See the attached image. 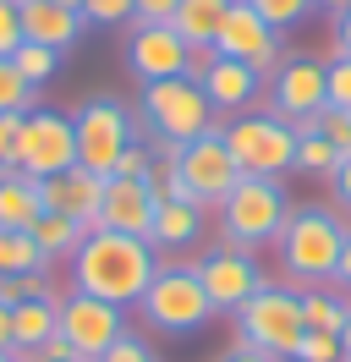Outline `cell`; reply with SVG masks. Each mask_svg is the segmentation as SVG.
<instances>
[{"label": "cell", "instance_id": "6da1fadb", "mask_svg": "<svg viewBox=\"0 0 351 362\" xmlns=\"http://www.w3.org/2000/svg\"><path fill=\"white\" fill-rule=\"evenodd\" d=\"M159 252L143 236H121V230H88L83 247L71 252V291H88L115 308H137L149 280L159 274Z\"/></svg>", "mask_w": 351, "mask_h": 362}, {"label": "cell", "instance_id": "7a4b0ae2", "mask_svg": "<svg viewBox=\"0 0 351 362\" xmlns=\"http://www.w3.org/2000/svg\"><path fill=\"white\" fill-rule=\"evenodd\" d=\"M340 247H346V220L335 209H291L285 214V230L275 236V252H280V269L291 280V291H307V286H329L335 280V264H340Z\"/></svg>", "mask_w": 351, "mask_h": 362}, {"label": "cell", "instance_id": "3957f363", "mask_svg": "<svg viewBox=\"0 0 351 362\" xmlns=\"http://www.w3.org/2000/svg\"><path fill=\"white\" fill-rule=\"evenodd\" d=\"M231 318H236L241 346H253V351H263V357H275V362L297 357V340H302V329H307L302 324V296L291 291V286H275V280H263Z\"/></svg>", "mask_w": 351, "mask_h": 362}, {"label": "cell", "instance_id": "277c9868", "mask_svg": "<svg viewBox=\"0 0 351 362\" xmlns=\"http://www.w3.org/2000/svg\"><path fill=\"white\" fill-rule=\"evenodd\" d=\"M132 313L159 335H192L214 318V302L197 280V264H159V274L149 280V291Z\"/></svg>", "mask_w": 351, "mask_h": 362}, {"label": "cell", "instance_id": "5b68a950", "mask_svg": "<svg viewBox=\"0 0 351 362\" xmlns=\"http://www.w3.org/2000/svg\"><path fill=\"white\" fill-rule=\"evenodd\" d=\"M219 214V242L225 247H263V242H275L285 230V214H291V204H285V187L280 181H263V176H241L236 187H231V198L214 209Z\"/></svg>", "mask_w": 351, "mask_h": 362}, {"label": "cell", "instance_id": "8992f818", "mask_svg": "<svg viewBox=\"0 0 351 362\" xmlns=\"http://www.w3.org/2000/svg\"><path fill=\"white\" fill-rule=\"evenodd\" d=\"M143 127L154 143H192V137L225 127V115L203 99L192 77H171V83H143Z\"/></svg>", "mask_w": 351, "mask_h": 362}, {"label": "cell", "instance_id": "52a82bcc", "mask_svg": "<svg viewBox=\"0 0 351 362\" xmlns=\"http://www.w3.org/2000/svg\"><path fill=\"white\" fill-rule=\"evenodd\" d=\"M225 143L236 154L241 176H263V181H280L291 165H297V127L285 115H258L247 110L236 121H225Z\"/></svg>", "mask_w": 351, "mask_h": 362}, {"label": "cell", "instance_id": "ba28073f", "mask_svg": "<svg viewBox=\"0 0 351 362\" xmlns=\"http://www.w3.org/2000/svg\"><path fill=\"white\" fill-rule=\"evenodd\" d=\"M77 165V127L66 110H33L22 115V143H17V170L33 181H50Z\"/></svg>", "mask_w": 351, "mask_h": 362}, {"label": "cell", "instance_id": "9c48e42d", "mask_svg": "<svg viewBox=\"0 0 351 362\" xmlns=\"http://www.w3.org/2000/svg\"><path fill=\"white\" fill-rule=\"evenodd\" d=\"M71 127H77V165L83 170H93V176H110L115 170V159L127 154L132 143V115L127 105H115V99H88L83 110L71 115Z\"/></svg>", "mask_w": 351, "mask_h": 362}, {"label": "cell", "instance_id": "30bf717a", "mask_svg": "<svg viewBox=\"0 0 351 362\" xmlns=\"http://www.w3.org/2000/svg\"><path fill=\"white\" fill-rule=\"evenodd\" d=\"M61 335L71 340V351L83 362H99L115 340L127 335V308L99 302L88 291H71V296H61Z\"/></svg>", "mask_w": 351, "mask_h": 362}, {"label": "cell", "instance_id": "8fae6325", "mask_svg": "<svg viewBox=\"0 0 351 362\" xmlns=\"http://www.w3.org/2000/svg\"><path fill=\"white\" fill-rule=\"evenodd\" d=\"M181 181L197 192L203 209H219L231 198V187L241 181V165H236V154H231V143H225V127L192 137V143L181 148Z\"/></svg>", "mask_w": 351, "mask_h": 362}, {"label": "cell", "instance_id": "7c38bea8", "mask_svg": "<svg viewBox=\"0 0 351 362\" xmlns=\"http://www.w3.org/2000/svg\"><path fill=\"white\" fill-rule=\"evenodd\" d=\"M214 55L247 61L258 77H275V71H280L285 45H280V33L263 23L247 0H231V11H225V23H219V39H214Z\"/></svg>", "mask_w": 351, "mask_h": 362}, {"label": "cell", "instance_id": "4fadbf2b", "mask_svg": "<svg viewBox=\"0 0 351 362\" xmlns=\"http://www.w3.org/2000/svg\"><path fill=\"white\" fill-rule=\"evenodd\" d=\"M187 77H192L203 99L214 105L219 115H236L247 110L253 99H258V71L247 66V61H231V55H214V49H192V61H187Z\"/></svg>", "mask_w": 351, "mask_h": 362}, {"label": "cell", "instance_id": "5bb4252c", "mask_svg": "<svg viewBox=\"0 0 351 362\" xmlns=\"http://www.w3.org/2000/svg\"><path fill=\"white\" fill-rule=\"evenodd\" d=\"M197 280H203V291H209V302H214V313H236L241 302L263 286L253 252L247 247H225V242H214V247L197 258Z\"/></svg>", "mask_w": 351, "mask_h": 362}, {"label": "cell", "instance_id": "9a60e30c", "mask_svg": "<svg viewBox=\"0 0 351 362\" xmlns=\"http://www.w3.org/2000/svg\"><path fill=\"white\" fill-rule=\"evenodd\" d=\"M187 61L192 49L181 45V33L171 23H132L127 33V66L137 83H171V77H187Z\"/></svg>", "mask_w": 351, "mask_h": 362}, {"label": "cell", "instance_id": "2e32d148", "mask_svg": "<svg viewBox=\"0 0 351 362\" xmlns=\"http://www.w3.org/2000/svg\"><path fill=\"white\" fill-rule=\"evenodd\" d=\"M269 93H275V115H285L291 127L297 121H307L313 110H324L329 105V83H324V61H280V71H275V83H269Z\"/></svg>", "mask_w": 351, "mask_h": 362}, {"label": "cell", "instance_id": "e0dca14e", "mask_svg": "<svg viewBox=\"0 0 351 362\" xmlns=\"http://www.w3.org/2000/svg\"><path fill=\"white\" fill-rule=\"evenodd\" d=\"M105 181L110 176H93V170H83V165H71V170H61V176L39 181V198L50 214H66V220H77V226H99V204H105Z\"/></svg>", "mask_w": 351, "mask_h": 362}, {"label": "cell", "instance_id": "ac0fdd59", "mask_svg": "<svg viewBox=\"0 0 351 362\" xmlns=\"http://www.w3.org/2000/svg\"><path fill=\"white\" fill-rule=\"evenodd\" d=\"M154 209H159V198H154L149 181L110 176L105 181V204H99V226H93V230H121V236H143V242H149Z\"/></svg>", "mask_w": 351, "mask_h": 362}, {"label": "cell", "instance_id": "d6986e66", "mask_svg": "<svg viewBox=\"0 0 351 362\" xmlns=\"http://www.w3.org/2000/svg\"><path fill=\"white\" fill-rule=\"evenodd\" d=\"M22 11V39L28 45H50V49H71L77 39H83V11H71V6H61V0H17Z\"/></svg>", "mask_w": 351, "mask_h": 362}, {"label": "cell", "instance_id": "ffe728a7", "mask_svg": "<svg viewBox=\"0 0 351 362\" xmlns=\"http://www.w3.org/2000/svg\"><path fill=\"white\" fill-rule=\"evenodd\" d=\"M203 214H209L203 204H159V209H154V230H149L154 252H187V247H197L203 230H209Z\"/></svg>", "mask_w": 351, "mask_h": 362}, {"label": "cell", "instance_id": "44dd1931", "mask_svg": "<svg viewBox=\"0 0 351 362\" xmlns=\"http://www.w3.org/2000/svg\"><path fill=\"white\" fill-rule=\"evenodd\" d=\"M55 329H61V296H28L11 308V346L17 351H39Z\"/></svg>", "mask_w": 351, "mask_h": 362}, {"label": "cell", "instance_id": "7402d4cb", "mask_svg": "<svg viewBox=\"0 0 351 362\" xmlns=\"http://www.w3.org/2000/svg\"><path fill=\"white\" fill-rule=\"evenodd\" d=\"M225 11H231V0H181L176 17H171V28L181 33V45H187V49H214Z\"/></svg>", "mask_w": 351, "mask_h": 362}, {"label": "cell", "instance_id": "603a6c76", "mask_svg": "<svg viewBox=\"0 0 351 362\" xmlns=\"http://www.w3.org/2000/svg\"><path fill=\"white\" fill-rule=\"evenodd\" d=\"M44 214V198H39V181L11 170L0 176V230H28L33 220Z\"/></svg>", "mask_w": 351, "mask_h": 362}, {"label": "cell", "instance_id": "cb8c5ba5", "mask_svg": "<svg viewBox=\"0 0 351 362\" xmlns=\"http://www.w3.org/2000/svg\"><path fill=\"white\" fill-rule=\"evenodd\" d=\"M28 236L39 242V252L50 258V264H55V258H66V264H71V252L83 247L88 226H77V220H66V214H50V209H44L39 220L28 226Z\"/></svg>", "mask_w": 351, "mask_h": 362}, {"label": "cell", "instance_id": "d4e9b609", "mask_svg": "<svg viewBox=\"0 0 351 362\" xmlns=\"http://www.w3.org/2000/svg\"><path fill=\"white\" fill-rule=\"evenodd\" d=\"M297 296H302V324L307 329H324V335H340V329H346V302L351 296L329 291V286H307V291H297Z\"/></svg>", "mask_w": 351, "mask_h": 362}, {"label": "cell", "instance_id": "484cf974", "mask_svg": "<svg viewBox=\"0 0 351 362\" xmlns=\"http://www.w3.org/2000/svg\"><path fill=\"white\" fill-rule=\"evenodd\" d=\"M44 269H50V258L28 230H0V274H44Z\"/></svg>", "mask_w": 351, "mask_h": 362}, {"label": "cell", "instance_id": "4316f807", "mask_svg": "<svg viewBox=\"0 0 351 362\" xmlns=\"http://www.w3.org/2000/svg\"><path fill=\"white\" fill-rule=\"evenodd\" d=\"M297 132H318L324 143H335V154H340V159H351V110H340V105L313 110L307 121H297Z\"/></svg>", "mask_w": 351, "mask_h": 362}, {"label": "cell", "instance_id": "83f0119b", "mask_svg": "<svg viewBox=\"0 0 351 362\" xmlns=\"http://www.w3.org/2000/svg\"><path fill=\"white\" fill-rule=\"evenodd\" d=\"M291 170H302V176H335L340 170V154H335V143H324L318 132H297V165Z\"/></svg>", "mask_w": 351, "mask_h": 362}, {"label": "cell", "instance_id": "f1b7e54d", "mask_svg": "<svg viewBox=\"0 0 351 362\" xmlns=\"http://www.w3.org/2000/svg\"><path fill=\"white\" fill-rule=\"evenodd\" d=\"M11 66H17L22 77L33 83V88H44V83L61 71V49H50V45H28V39H22L17 55H11Z\"/></svg>", "mask_w": 351, "mask_h": 362}, {"label": "cell", "instance_id": "f546056e", "mask_svg": "<svg viewBox=\"0 0 351 362\" xmlns=\"http://www.w3.org/2000/svg\"><path fill=\"white\" fill-rule=\"evenodd\" d=\"M247 6H253L275 33H285V28H297V23L313 17V0H247Z\"/></svg>", "mask_w": 351, "mask_h": 362}, {"label": "cell", "instance_id": "4dcf8cb0", "mask_svg": "<svg viewBox=\"0 0 351 362\" xmlns=\"http://www.w3.org/2000/svg\"><path fill=\"white\" fill-rule=\"evenodd\" d=\"M11 110L17 115L33 110V83H28L11 61H0V115H11Z\"/></svg>", "mask_w": 351, "mask_h": 362}, {"label": "cell", "instance_id": "1f68e13d", "mask_svg": "<svg viewBox=\"0 0 351 362\" xmlns=\"http://www.w3.org/2000/svg\"><path fill=\"white\" fill-rule=\"evenodd\" d=\"M291 362H340V335L302 329V340H297V357H291Z\"/></svg>", "mask_w": 351, "mask_h": 362}, {"label": "cell", "instance_id": "d6a6232c", "mask_svg": "<svg viewBox=\"0 0 351 362\" xmlns=\"http://www.w3.org/2000/svg\"><path fill=\"white\" fill-rule=\"evenodd\" d=\"M83 23H93V28L132 23V0H83Z\"/></svg>", "mask_w": 351, "mask_h": 362}, {"label": "cell", "instance_id": "836d02e7", "mask_svg": "<svg viewBox=\"0 0 351 362\" xmlns=\"http://www.w3.org/2000/svg\"><path fill=\"white\" fill-rule=\"evenodd\" d=\"M324 83H329V105L351 110V61H346V55L324 61Z\"/></svg>", "mask_w": 351, "mask_h": 362}, {"label": "cell", "instance_id": "e575fe53", "mask_svg": "<svg viewBox=\"0 0 351 362\" xmlns=\"http://www.w3.org/2000/svg\"><path fill=\"white\" fill-rule=\"evenodd\" d=\"M99 362H159V351H154V346H149L143 335H132V329H127V335L115 340V346H110V351H105Z\"/></svg>", "mask_w": 351, "mask_h": 362}, {"label": "cell", "instance_id": "d590c367", "mask_svg": "<svg viewBox=\"0 0 351 362\" xmlns=\"http://www.w3.org/2000/svg\"><path fill=\"white\" fill-rule=\"evenodd\" d=\"M17 143H22V115H0V176L17 170Z\"/></svg>", "mask_w": 351, "mask_h": 362}, {"label": "cell", "instance_id": "8d00e7d4", "mask_svg": "<svg viewBox=\"0 0 351 362\" xmlns=\"http://www.w3.org/2000/svg\"><path fill=\"white\" fill-rule=\"evenodd\" d=\"M22 45V11L17 0H0V61H11Z\"/></svg>", "mask_w": 351, "mask_h": 362}, {"label": "cell", "instance_id": "74e56055", "mask_svg": "<svg viewBox=\"0 0 351 362\" xmlns=\"http://www.w3.org/2000/svg\"><path fill=\"white\" fill-rule=\"evenodd\" d=\"M149 159H154L149 143H132L127 154L115 159V170H110V176H121V181H143V176H149Z\"/></svg>", "mask_w": 351, "mask_h": 362}, {"label": "cell", "instance_id": "f35d334b", "mask_svg": "<svg viewBox=\"0 0 351 362\" xmlns=\"http://www.w3.org/2000/svg\"><path fill=\"white\" fill-rule=\"evenodd\" d=\"M329 198H335V214L351 226V159H340V170L329 176Z\"/></svg>", "mask_w": 351, "mask_h": 362}, {"label": "cell", "instance_id": "ab89813d", "mask_svg": "<svg viewBox=\"0 0 351 362\" xmlns=\"http://www.w3.org/2000/svg\"><path fill=\"white\" fill-rule=\"evenodd\" d=\"M181 0H132V23H171Z\"/></svg>", "mask_w": 351, "mask_h": 362}, {"label": "cell", "instance_id": "60d3db41", "mask_svg": "<svg viewBox=\"0 0 351 362\" xmlns=\"http://www.w3.org/2000/svg\"><path fill=\"white\" fill-rule=\"evenodd\" d=\"M335 291H351V226H346V247H340V264H335Z\"/></svg>", "mask_w": 351, "mask_h": 362}, {"label": "cell", "instance_id": "b9f144b4", "mask_svg": "<svg viewBox=\"0 0 351 362\" xmlns=\"http://www.w3.org/2000/svg\"><path fill=\"white\" fill-rule=\"evenodd\" d=\"M335 55H346V61H351V11L335 17Z\"/></svg>", "mask_w": 351, "mask_h": 362}, {"label": "cell", "instance_id": "7bdbcfd3", "mask_svg": "<svg viewBox=\"0 0 351 362\" xmlns=\"http://www.w3.org/2000/svg\"><path fill=\"white\" fill-rule=\"evenodd\" d=\"M219 362H275V357H263V351H253V346H241V340H231V351Z\"/></svg>", "mask_w": 351, "mask_h": 362}, {"label": "cell", "instance_id": "ee69618b", "mask_svg": "<svg viewBox=\"0 0 351 362\" xmlns=\"http://www.w3.org/2000/svg\"><path fill=\"white\" fill-rule=\"evenodd\" d=\"M11 351V308H0V357Z\"/></svg>", "mask_w": 351, "mask_h": 362}, {"label": "cell", "instance_id": "f6af8a7d", "mask_svg": "<svg viewBox=\"0 0 351 362\" xmlns=\"http://www.w3.org/2000/svg\"><path fill=\"white\" fill-rule=\"evenodd\" d=\"M313 11H329V17H340V11H351V0H313Z\"/></svg>", "mask_w": 351, "mask_h": 362}, {"label": "cell", "instance_id": "bcb514c9", "mask_svg": "<svg viewBox=\"0 0 351 362\" xmlns=\"http://www.w3.org/2000/svg\"><path fill=\"white\" fill-rule=\"evenodd\" d=\"M340 362H351V302H346V329H340Z\"/></svg>", "mask_w": 351, "mask_h": 362}, {"label": "cell", "instance_id": "7dc6e473", "mask_svg": "<svg viewBox=\"0 0 351 362\" xmlns=\"http://www.w3.org/2000/svg\"><path fill=\"white\" fill-rule=\"evenodd\" d=\"M61 6H71V11H83V0H61Z\"/></svg>", "mask_w": 351, "mask_h": 362}, {"label": "cell", "instance_id": "c3c4849f", "mask_svg": "<svg viewBox=\"0 0 351 362\" xmlns=\"http://www.w3.org/2000/svg\"><path fill=\"white\" fill-rule=\"evenodd\" d=\"M71 362H83V357H71Z\"/></svg>", "mask_w": 351, "mask_h": 362}, {"label": "cell", "instance_id": "681fc988", "mask_svg": "<svg viewBox=\"0 0 351 362\" xmlns=\"http://www.w3.org/2000/svg\"><path fill=\"white\" fill-rule=\"evenodd\" d=\"M0 362H6V357H0Z\"/></svg>", "mask_w": 351, "mask_h": 362}]
</instances>
